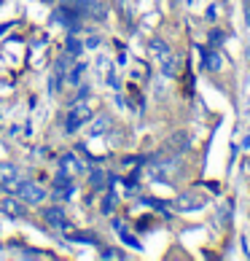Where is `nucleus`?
<instances>
[{"label": "nucleus", "mask_w": 250, "mask_h": 261, "mask_svg": "<svg viewBox=\"0 0 250 261\" xmlns=\"http://www.w3.org/2000/svg\"><path fill=\"white\" fill-rule=\"evenodd\" d=\"M73 6H78V8H81V14L92 16V19H97V22H102V19L108 16V8H105L100 0H73Z\"/></svg>", "instance_id": "5"}, {"label": "nucleus", "mask_w": 250, "mask_h": 261, "mask_svg": "<svg viewBox=\"0 0 250 261\" xmlns=\"http://www.w3.org/2000/svg\"><path fill=\"white\" fill-rule=\"evenodd\" d=\"M92 119V111H89V105H86L84 100L81 102H70V111H67V119H65V132H75V129H81L86 121Z\"/></svg>", "instance_id": "1"}, {"label": "nucleus", "mask_w": 250, "mask_h": 261, "mask_svg": "<svg viewBox=\"0 0 250 261\" xmlns=\"http://www.w3.org/2000/svg\"><path fill=\"white\" fill-rule=\"evenodd\" d=\"M108 127H110V116H100V119L92 124V129H89V132H92V135H100V132H105Z\"/></svg>", "instance_id": "13"}, {"label": "nucleus", "mask_w": 250, "mask_h": 261, "mask_svg": "<svg viewBox=\"0 0 250 261\" xmlns=\"http://www.w3.org/2000/svg\"><path fill=\"white\" fill-rule=\"evenodd\" d=\"M175 73H178V60H175V54H170L167 60H161V75L164 79H175Z\"/></svg>", "instance_id": "11"}, {"label": "nucleus", "mask_w": 250, "mask_h": 261, "mask_svg": "<svg viewBox=\"0 0 250 261\" xmlns=\"http://www.w3.org/2000/svg\"><path fill=\"white\" fill-rule=\"evenodd\" d=\"M67 51H70V57H78L81 54V49H84V46L78 43V41H75V35H70V38H67Z\"/></svg>", "instance_id": "17"}, {"label": "nucleus", "mask_w": 250, "mask_h": 261, "mask_svg": "<svg viewBox=\"0 0 250 261\" xmlns=\"http://www.w3.org/2000/svg\"><path fill=\"white\" fill-rule=\"evenodd\" d=\"M60 170H65V172H84V164H81V159L75 156V153H65V156H60Z\"/></svg>", "instance_id": "9"}, {"label": "nucleus", "mask_w": 250, "mask_h": 261, "mask_svg": "<svg viewBox=\"0 0 250 261\" xmlns=\"http://www.w3.org/2000/svg\"><path fill=\"white\" fill-rule=\"evenodd\" d=\"M0 210H3L6 216H11V218H22V216H24V210H27V205L22 202V197L8 194V197L0 199Z\"/></svg>", "instance_id": "6"}, {"label": "nucleus", "mask_w": 250, "mask_h": 261, "mask_svg": "<svg viewBox=\"0 0 250 261\" xmlns=\"http://www.w3.org/2000/svg\"><path fill=\"white\" fill-rule=\"evenodd\" d=\"M89 186L92 189H102L105 186V172L102 170H92L89 172Z\"/></svg>", "instance_id": "12"}, {"label": "nucleus", "mask_w": 250, "mask_h": 261, "mask_svg": "<svg viewBox=\"0 0 250 261\" xmlns=\"http://www.w3.org/2000/svg\"><path fill=\"white\" fill-rule=\"evenodd\" d=\"M202 65H205V70L218 73L220 65H224V60H220V54L215 49H205V54H202Z\"/></svg>", "instance_id": "8"}, {"label": "nucleus", "mask_w": 250, "mask_h": 261, "mask_svg": "<svg viewBox=\"0 0 250 261\" xmlns=\"http://www.w3.org/2000/svg\"><path fill=\"white\" fill-rule=\"evenodd\" d=\"M148 51L153 54V60H167V57L172 54V49H170V43L164 41V38H151V43H148Z\"/></svg>", "instance_id": "7"}, {"label": "nucleus", "mask_w": 250, "mask_h": 261, "mask_svg": "<svg viewBox=\"0 0 250 261\" xmlns=\"http://www.w3.org/2000/svg\"><path fill=\"white\" fill-rule=\"evenodd\" d=\"M22 256H33V258H41L46 253H41V250H33V248H22Z\"/></svg>", "instance_id": "22"}, {"label": "nucleus", "mask_w": 250, "mask_h": 261, "mask_svg": "<svg viewBox=\"0 0 250 261\" xmlns=\"http://www.w3.org/2000/svg\"><path fill=\"white\" fill-rule=\"evenodd\" d=\"M86 94H89V86H81V89H78V94H75V97H73V102H81V100H86Z\"/></svg>", "instance_id": "20"}, {"label": "nucleus", "mask_w": 250, "mask_h": 261, "mask_svg": "<svg viewBox=\"0 0 250 261\" xmlns=\"http://www.w3.org/2000/svg\"><path fill=\"white\" fill-rule=\"evenodd\" d=\"M151 224H153L151 218H140V221H137V231H148V229H151Z\"/></svg>", "instance_id": "21"}, {"label": "nucleus", "mask_w": 250, "mask_h": 261, "mask_svg": "<svg viewBox=\"0 0 250 261\" xmlns=\"http://www.w3.org/2000/svg\"><path fill=\"white\" fill-rule=\"evenodd\" d=\"M16 194L22 197L24 205H41V202L46 199V189L38 186V183H33V180H24V183H19Z\"/></svg>", "instance_id": "3"}, {"label": "nucleus", "mask_w": 250, "mask_h": 261, "mask_svg": "<svg viewBox=\"0 0 250 261\" xmlns=\"http://www.w3.org/2000/svg\"><path fill=\"white\" fill-rule=\"evenodd\" d=\"M19 167L11 162H0V189L11 191V194H16L19 191Z\"/></svg>", "instance_id": "2"}, {"label": "nucleus", "mask_w": 250, "mask_h": 261, "mask_svg": "<svg viewBox=\"0 0 250 261\" xmlns=\"http://www.w3.org/2000/svg\"><path fill=\"white\" fill-rule=\"evenodd\" d=\"M86 73V65H75L70 75H67V84H81V75Z\"/></svg>", "instance_id": "15"}, {"label": "nucleus", "mask_w": 250, "mask_h": 261, "mask_svg": "<svg viewBox=\"0 0 250 261\" xmlns=\"http://www.w3.org/2000/svg\"><path fill=\"white\" fill-rule=\"evenodd\" d=\"M100 256H102V258H124L121 250H113V248H102V250H100Z\"/></svg>", "instance_id": "19"}, {"label": "nucleus", "mask_w": 250, "mask_h": 261, "mask_svg": "<svg viewBox=\"0 0 250 261\" xmlns=\"http://www.w3.org/2000/svg\"><path fill=\"white\" fill-rule=\"evenodd\" d=\"M224 41H226L224 30H218V27H213V30H210V35H207V43H210V46H220Z\"/></svg>", "instance_id": "14"}, {"label": "nucleus", "mask_w": 250, "mask_h": 261, "mask_svg": "<svg viewBox=\"0 0 250 261\" xmlns=\"http://www.w3.org/2000/svg\"><path fill=\"white\" fill-rule=\"evenodd\" d=\"M60 86H62V70H54V73H51L49 92H51V94H57V92H60Z\"/></svg>", "instance_id": "16"}, {"label": "nucleus", "mask_w": 250, "mask_h": 261, "mask_svg": "<svg viewBox=\"0 0 250 261\" xmlns=\"http://www.w3.org/2000/svg\"><path fill=\"white\" fill-rule=\"evenodd\" d=\"M8 27H14V24H6V27H0V35H3V33L8 30Z\"/></svg>", "instance_id": "24"}, {"label": "nucleus", "mask_w": 250, "mask_h": 261, "mask_svg": "<svg viewBox=\"0 0 250 261\" xmlns=\"http://www.w3.org/2000/svg\"><path fill=\"white\" fill-rule=\"evenodd\" d=\"M167 148H172V151H186L188 148V135L186 132H175V135H172V138H170V143H167Z\"/></svg>", "instance_id": "10"}, {"label": "nucleus", "mask_w": 250, "mask_h": 261, "mask_svg": "<svg viewBox=\"0 0 250 261\" xmlns=\"http://www.w3.org/2000/svg\"><path fill=\"white\" fill-rule=\"evenodd\" d=\"M113 210H116V194H108L102 199V213H105V216H110Z\"/></svg>", "instance_id": "18"}, {"label": "nucleus", "mask_w": 250, "mask_h": 261, "mask_svg": "<svg viewBox=\"0 0 250 261\" xmlns=\"http://www.w3.org/2000/svg\"><path fill=\"white\" fill-rule=\"evenodd\" d=\"M43 221L49 224L51 229H70V221H67L62 205H51V207H43Z\"/></svg>", "instance_id": "4"}, {"label": "nucleus", "mask_w": 250, "mask_h": 261, "mask_svg": "<svg viewBox=\"0 0 250 261\" xmlns=\"http://www.w3.org/2000/svg\"><path fill=\"white\" fill-rule=\"evenodd\" d=\"M205 16L210 19V22H215V19H218V8H215V6H210V8H207V14H205Z\"/></svg>", "instance_id": "23"}]
</instances>
